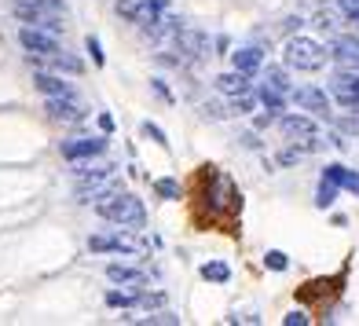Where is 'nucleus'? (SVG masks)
Instances as JSON below:
<instances>
[{"mask_svg": "<svg viewBox=\"0 0 359 326\" xmlns=\"http://www.w3.org/2000/svg\"><path fill=\"white\" fill-rule=\"evenodd\" d=\"M147 322H180V315H172V312H158V315H151Z\"/></svg>", "mask_w": 359, "mask_h": 326, "instance_id": "34", "label": "nucleus"}, {"mask_svg": "<svg viewBox=\"0 0 359 326\" xmlns=\"http://www.w3.org/2000/svg\"><path fill=\"white\" fill-rule=\"evenodd\" d=\"M107 151V140H70V143H62V158L67 161H81V158H95V154H103Z\"/></svg>", "mask_w": 359, "mask_h": 326, "instance_id": "11", "label": "nucleus"}, {"mask_svg": "<svg viewBox=\"0 0 359 326\" xmlns=\"http://www.w3.org/2000/svg\"><path fill=\"white\" fill-rule=\"evenodd\" d=\"M88 250L92 253H140L143 246L136 238H128V235H92L88 238Z\"/></svg>", "mask_w": 359, "mask_h": 326, "instance_id": "8", "label": "nucleus"}, {"mask_svg": "<svg viewBox=\"0 0 359 326\" xmlns=\"http://www.w3.org/2000/svg\"><path fill=\"white\" fill-rule=\"evenodd\" d=\"M202 279H205V283H227V279H231V268L220 264V260H213V264H202Z\"/></svg>", "mask_w": 359, "mask_h": 326, "instance_id": "21", "label": "nucleus"}, {"mask_svg": "<svg viewBox=\"0 0 359 326\" xmlns=\"http://www.w3.org/2000/svg\"><path fill=\"white\" fill-rule=\"evenodd\" d=\"M257 100H260V95H253V92H242V95H231V114H253Z\"/></svg>", "mask_w": 359, "mask_h": 326, "instance_id": "23", "label": "nucleus"}, {"mask_svg": "<svg viewBox=\"0 0 359 326\" xmlns=\"http://www.w3.org/2000/svg\"><path fill=\"white\" fill-rule=\"evenodd\" d=\"M95 213H100L103 220H110V224H118V227H133V231H140V227L147 224L143 202L136 198V194H125V191H114L103 202H95Z\"/></svg>", "mask_w": 359, "mask_h": 326, "instance_id": "1", "label": "nucleus"}, {"mask_svg": "<svg viewBox=\"0 0 359 326\" xmlns=\"http://www.w3.org/2000/svg\"><path fill=\"white\" fill-rule=\"evenodd\" d=\"M264 81H268V85H275V88H279V92H286V88H290V81H286V74H283L279 67H268Z\"/></svg>", "mask_w": 359, "mask_h": 326, "instance_id": "26", "label": "nucleus"}, {"mask_svg": "<svg viewBox=\"0 0 359 326\" xmlns=\"http://www.w3.org/2000/svg\"><path fill=\"white\" fill-rule=\"evenodd\" d=\"M48 67L59 70V74H81L85 67H81V59L67 55V52H55V55H48Z\"/></svg>", "mask_w": 359, "mask_h": 326, "instance_id": "18", "label": "nucleus"}, {"mask_svg": "<svg viewBox=\"0 0 359 326\" xmlns=\"http://www.w3.org/2000/svg\"><path fill=\"white\" fill-rule=\"evenodd\" d=\"M334 198H337V184H334V180H326V176H323L319 194H316V205H319V209H330V205H334Z\"/></svg>", "mask_w": 359, "mask_h": 326, "instance_id": "22", "label": "nucleus"}, {"mask_svg": "<svg viewBox=\"0 0 359 326\" xmlns=\"http://www.w3.org/2000/svg\"><path fill=\"white\" fill-rule=\"evenodd\" d=\"M326 180H334L337 187H345V191H355L359 194V172H352V169H345V165H326Z\"/></svg>", "mask_w": 359, "mask_h": 326, "instance_id": "16", "label": "nucleus"}, {"mask_svg": "<svg viewBox=\"0 0 359 326\" xmlns=\"http://www.w3.org/2000/svg\"><path fill=\"white\" fill-rule=\"evenodd\" d=\"M34 85H37L44 95H74V88L67 85V81L55 77V74H44V70H37V74H34Z\"/></svg>", "mask_w": 359, "mask_h": 326, "instance_id": "14", "label": "nucleus"}, {"mask_svg": "<svg viewBox=\"0 0 359 326\" xmlns=\"http://www.w3.org/2000/svg\"><path fill=\"white\" fill-rule=\"evenodd\" d=\"M264 264H268L271 271H286V264H290V260H286V253H283V250H271V253L264 257Z\"/></svg>", "mask_w": 359, "mask_h": 326, "instance_id": "27", "label": "nucleus"}, {"mask_svg": "<svg viewBox=\"0 0 359 326\" xmlns=\"http://www.w3.org/2000/svg\"><path fill=\"white\" fill-rule=\"evenodd\" d=\"M279 128H283L290 140H297L304 151H316V147H319L316 121H312V118H304V114H286V118L279 121Z\"/></svg>", "mask_w": 359, "mask_h": 326, "instance_id": "4", "label": "nucleus"}, {"mask_svg": "<svg viewBox=\"0 0 359 326\" xmlns=\"http://www.w3.org/2000/svg\"><path fill=\"white\" fill-rule=\"evenodd\" d=\"M202 114H205V118H213V121H217V118H224V110H220L217 103H202Z\"/></svg>", "mask_w": 359, "mask_h": 326, "instance_id": "31", "label": "nucleus"}, {"mask_svg": "<svg viewBox=\"0 0 359 326\" xmlns=\"http://www.w3.org/2000/svg\"><path fill=\"white\" fill-rule=\"evenodd\" d=\"M293 103H297L301 110H308V114H316V118H330V100H326L323 88L304 85V88L293 92Z\"/></svg>", "mask_w": 359, "mask_h": 326, "instance_id": "9", "label": "nucleus"}, {"mask_svg": "<svg viewBox=\"0 0 359 326\" xmlns=\"http://www.w3.org/2000/svg\"><path fill=\"white\" fill-rule=\"evenodd\" d=\"M154 191H158L165 202H176V198H180V184H176V180H154Z\"/></svg>", "mask_w": 359, "mask_h": 326, "instance_id": "25", "label": "nucleus"}, {"mask_svg": "<svg viewBox=\"0 0 359 326\" xmlns=\"http://www.w3.org/2000/svg\"><path fill=\"white\" fill-rule=\"evenodd\" d=\"M283 322H286V326H304V322H308V315H304V312H290Z\"/></svg>", "mask_w": 359, "mask_h": 326, "instance_id": "32", "label": "nucleus"}, {"mask_svg": "<svg viewBox=\"0 0 359 326\" xmlns=\"http://www.w3.org/2000/svg\"><path fill=\"white\" fill-rule=\"evenodd\" d=\"M107 304H110V308H133V304H140V293H121V290H110V293H107Z\"/></svg>", "mask_w": 359, "mask_h": 326, "instance_id": "24", "label": "nucleus"}, {"mask_svg": "<svg viewBox=\"0 0 359 326\" xmlns=\"http://www.w3.org/2000/svg\"><path fill=\"white\" fill-rule=\"evenodd\" d=\"M143 136H147V140H154L158 147H169V140H165V133H161V128H158V125H151V121H143Z\"/></svg>", "mask_w": 359, "mask_h": 326, "instance_id": "28", "label": "nucleus"}, {"mask_svg": "<svg viewBox=\"0 0 359 326\" xmlns=\"http://www.w3.org/2000/svg\"><path fill=\"white\" fill-rule=\"evenodd\" d=\"M44 110H48V118H55V121H85V114H88L74 95H48Z\"/></svg>", "mask_w": 359, "mask_h": 326, "instance_id": "7", "label": "nucleus"}, {"mask_svg": "<svg viewBox=\"0 0 359 326\" xmlns=\"http://www.w3.org/2000/svg\"><path fill=\"white\" fill-rule=\"evenodd\" d=\"M114 11H118L125 22H140L143 11H147V0H118V4H114Z\"/></svg>", "mask_w": 359, "mask_h": 326, "instance_id": "17", "label": "nucleus"}, {"mask_svg": "<svg viewBox=\"0 0 359 326\" xmlns=\"http://www.w3.org/2000/svg\"><path fill=\"white\" fill-rule=\"evenodd\" d=\"M100 128H103V133H110V128H114V118H110V114H103V118H100Z\"/></svg>", "mask_w": 359, "mask_h": 326, "instance_id": "36", "label": "nucleus"}, {"mask_svg": "<svg viewBox=\"0 0 359 326\" xmlns=\"http://www.w3.org/2000/svg\"><path fill=\"white\" fill-rule=\"evenodd\" d=\"M19 41H22V48L29 55H37V59H48V55H55L59 52V41L48 34V29H41V26H26L22 34H19Z\"/></svg>", "mask_w": 359, "mask_h": 326, "instance_id": "6", "label": "nucleus"}, {"mask_svg": "<svg viewBox=\"0 0 359 326\" xmlns=\"http://www.w3.org/2000/svg\"><path fill=\"white\" fill-rule=\"evenodd\" d=\"M217 88H220L224 95H242V92H250V74H242V70L220 74V77H217Z\"/></svg>", "mask_w": 359, "mask_h": 326, "instance_id": "15", "label": "nucleus"}, {"mask_svg": "<svg viewBox=\"0 0 359 326\" xmlns=\"http://www.w3.org/2000/svg\"><path fill=\"white\" fill-rule=\"evenodd\" d=\"M283 59L293 70H323L326 67V48L312 37H290L286 48H283Z\"/></svg>", "mask_w": 359, "mask_h": 326, "instance_id": "3", "label": "nucleus"}, {"mask_svg": "<svg viewBox=\"0 0 359 326\" xmlns=\"http://www.w3.org/2000/svg\"><path fill=\"white\" fill-rule=\"evenodd\" d=\"M334 55H337L341 67L359 70V37H334Z\"/></svg>", "mask_w": 359, "mask_h": 326, "instance_id": "12", "label": "nucleus"}, {"mask_svg": "<svg viewBox=\"0 0 359 326\" xmlns=\"http://www.w3.org/2000/svg\"><path fill=\"white\" fill-rule=\"evenodd\" d=\"M242 205V194L235 187L231 176L224 172H209L205 176V209L213 217H224V213H235V209Z\"/></svg>", "mask_w": 359, "mask_h": 326, "instance_id": "2", "label": "nucleus"}, {"mask_svg": "<svg viewBox=\"0 0 359 326\" xmlns=\"http://www.w3.org/2000/svg\"><path fill=\"white\" fill-rule=\"evenodd\" d=\"M85 48L92 52V62H95V67H103V48H100V41L88 37V41H85Z\"/></svg>", "mask_w": 359, "mask_h": 326, "instance_id": "29", "label": "nucleus"}, {"mask_svg": "<svg viewBox=\"0 0 359 326\" xmlns=\"http://www.w3.org/2000/svg\"><path fill=\"white\" fill-rule=\"evenodd\" d=\"M231 62L242 74H257L260 62H264V52H260V48H238V52H231Z\"/></svg>", "mask_w": 359, "mask_h": 326, "instance_id": "13", "label": "nucleus"}, {"mask_svg": "<svg viewBox=\"0 0 359 326\" xmlns=\"http://www.w3.org/2000/svg\"><path fill=\"white\" fill-rule=\"evenodd\" d=\"M257 95H260V103L268 107V114H279V110L286 107V100H283V92L275 88V85H268V81H264V88H260Z\"/></svg>", "mask_w": 359, "mask_h": 326, "instance_id": "20", "label": "nucleus"}, {"mask_svg": "<svg viewBox=\"0 0 359 326\" xmlns=\"http://www.w3.org/2000/svg\"><path fill=\"white\" fill-rule=\"evenodd\" d=\"M154 92H158V95H161V100H165V103L172 100V95H169V88H165V85H161V81H154Z\"/></svg>", "mask_w": 359, "mask_h": 326, "instance_id": "35", "label": "nucleus"}, {"mask_svg": "<svg viewBox=\"0 0 359 326\" xmlns=\"http://www.w3.org/2000/svg\"><path fill=\"white\" fill-rule=\"evenodd\" d=\"M107 279H110V283H143L147 275L136 271V268H125V264H110V268H107Z\"/></svg>", "mask_w": 359, "mask_h": 326, "instance_id": "19", "label": "nucleus"}, {"mask_svg": "<svg viewBox=\"0 0 359 326\" xmlns=\"http://www.w3.org/2000/svg\"><path fill=\"white\" fill-rule=\"evenodd\" d=\"M330 95L345 110H359V74L355 70H337L330 77Z\"/></svg>", "mask_w": 359, "mask_h": 326, "instance_id": "5", "label": "nucleus"}, {"mask_svg": "<svg viewBox=\"0 0 359 326\" xmlns=\"http://www.w3.org/2000/svg\"><path fill=\"white\" fill-rule=\"evenodd\" d=\"M337 4H341V11H345L348 15V19L359 26V4H352V0H337Z\"/></svg>", "mask_w": 359, "mask_h": 326, "instance_id": "30", "label": "nucleus"}, {"mask_svg": "<svg viewBox=\"0 0 359 326\" xmlns=\"http://www.w3.org/2000/svg\"><path fill=\"white\" fill-rule=\"evenodd\" d=\"M140 304H143V308H161V304H165V297H161V293H154V297H140Z\"/></svg>", "mask_w": 359, "mask_h": 326, "instance_id": "33", "label": "nucleus"}, {"mask_svg": "<svg viewBox=\"0 0 359 326\" xmlns=\"http://www.w3.org/2000/svg\"><path fill=\"white\" fill-rule=\"evenodd\" d=\"M11 4H26V0H11Z\"/></svg>", "mask_w": 359, "mask_h": 326, "instance_id": "37", "label": "nucleus"}, {"mask_svg": "<svg viewBox=\"0 0 359 326\" xmlns=\"http://www.w3.org/2000/svg\"><path fill=\"white\" fill-rule=\"evenodd\" d=\"M172 41H176V52L184 55V59H202L205 48H209L205 34H198V29H184V26H180V34Z\"/></svg>", "mask_w": 359, "mask_h": 326, "instance_id": "10", "label": "nucleus"}]
</instances>
